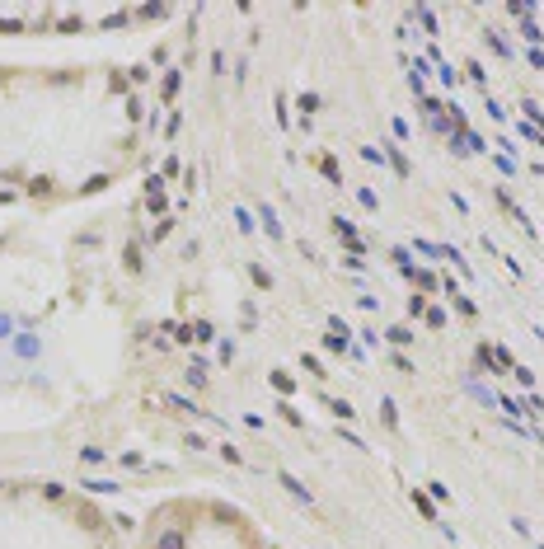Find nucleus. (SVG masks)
Masks as SVG:
<instances>
[{
    "mask_svg": "<svg viewBox=\"0 0 544 549\" xmlns=\"http://www.w3.org/2000/svg\"><path fill=\"white\" fill-rule=\"evenodd\" d=\"M282 484H286V488H291V493H296V497H301V502H310V493H305V488H301V484H296L291 474H282Z\"/></svg>",
    "mask_w": 544,
    "mask_h": 549,
    "instance_id": "nucleus-2",
    "label": "nucleus"
},
{
    "mask_svg": "<svg viewBox=\"0 0 544 549\" xmlns=\"http://www.w3.org/2000/svg\"><path fill=\"white\" fill-rule=\"evenodd\" d=\"M160 549H183V540L174 535V530H169V535H160Z\"/></svg>",
    "mask_w": 544,
    "mask_h": 549,
    "instance_id": "nucleus-3",
    "label": "nucleus"
},
{
    "mask_svg": "<svg viewBox=\"0 0 544 549\" xmlns=\"http://www.w3.org/2000/svg\"><path fill=\"white\" fill-rule=\"evenodd\" d=\"M85 488H89V493H113L118 484H108V479H85Z\"/></svg>",
    "mask_w": 544,
    "mask_h": 549,
    "instance_id": "nucleus-1",
    "label": "nucleus"
}]
</instances>
